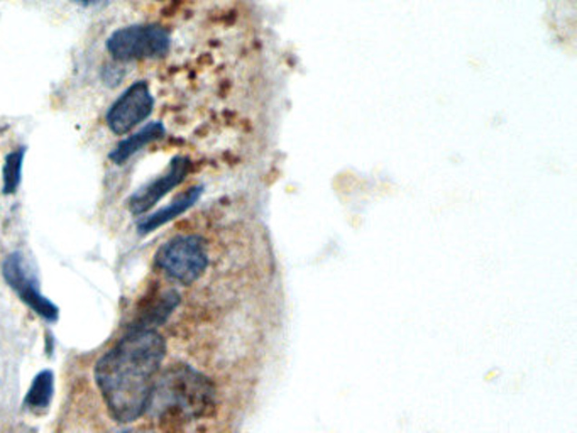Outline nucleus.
Listing matches in <instances>:
<instances>
[{
  "label": "nucleus",
  "mask_w": 577,
  "mask_h": 433,
  "mask_svg": "<svg viewBox=\"0 0 577 433\" xmlns=\"http://www.w3.org/2000/svg\"><path fill=\"white\" fill-rule=\"evenodd\" d=\"M171 36L160 24H134L113 31L107 39V50L117 62L158 58L170 52Z\"/></svg>",
  "instance_id": "nucleus-4"
},
{
  "label": "nucleus",
  "mask_w": 577,
  "mask_h": 433,
  "mask_svg": "<svg viewBox=\"0 0 577 433\" xmlns=\"http://www.w3.org/2000/svg\"><path fill=\"white\" fill-rule=\"evenodd\" d=\"M166 344L156 331H129L95 366V382L119 423L148 411L151 391L163 362Z\"/></svg>",
  "instance_id": "nucleus-1"
},
{
  "label": "nucleus",
  "mask_w": 577,
  "mask_h": 433,
  "mask_svg": "<svg viewBox=\"0 0 577 433\" xmlns=\"http://www.w3.org/2000/svg\"><path fill=\"white\" fill-rule=\"evenodd\" d=\"M154 97L148 82H136L111 105L107 112V126L113 134L126 136L150 117Z\"/></svg>",
  "instance_id": "nucleus-6"
},
{
  "label": "nucleus",
  "mask_w": 577,
  "mask_h": 433,
  "mask_svg": "<svg viewBox=\"0 0 577 433\" xmlns=\"http://www.w3.org/2000/svg\"><path fill=\"white\" fill-rule=\"evenodd\" d=\"M53 395H54V374L50 370H41L25 393L24 407L29 411L41 415L50 408Z\"/></svg>",
  "instance_id": "nucleus-11"
},
{
  "label": "nucleus",
  "mask_w": 577,
  "mask_h": 433,
  "mask_svg": "<svg viewBox=\"0 0 577 433\" xmlns=\"http://www.w3.org/2000/svg\"><path fill=\"white\" fill-rule=\"evenodd\" d=\"M214 408L212 381L191 366L175 364L154 381L148 411L163 423H178L209 417Z\"/></svg>",
  "instance_id": "nucleus-2"
},
{
  "label": "nucleus",
  "mask_w": 577,
  "mask_h": 433,
  "mask_svg": "<svg viewBox=\"0 0 577 433\" xmlns=\"http://www.w3.org/2000/svg\"><path fill=\"white\" fill-rule=\"evenodd\" d=\"M191 168V161L185 156H176L168 166V171L160 178L154 179L150 185L142 187L129 198V210L132 216H142L150 210L151 207L158 204L164 195L178 187L183 179L187 178Z\"/></svg>",
  "instance_id": "nucleus-7"
},
{
  "label": "nucleus",
  "mask_w": 577,
  "mask_h": 433,
  "mask_svg": "<svg viewBox=\"0 0 577 433\" xmlns=\"http://www.w3.org/2000/svg\"><path fill=\"white\" fill-rule=\"evenodd\" d=\"M2 274H4V280L7 281V284L13 288L17 296L33 312H36L41 319L51 322V323L58 320L60 308L48 300L44 294H41L38 281L27 268L24 255L21 253H11L7 255L2 263Z\"/></svg>",
  "instance_id": "nucleus-5"
},
{
  "label": "nucleus",
  "mask_w": 577,
  "mask_h": 433,
  "mask_svg": "<svg viewBox=\"0 0 577 433\" xmlns=\"http://www.w3.org/2000/svg\"><path fill=\"white\" fill-rule=\"evenodd\" d=\"M25 148L21 146L14 149L13 153L5 156L2 166V191L5 195H14L23 179V165H24Z\"/></svg>",
  "instance_id": "nucleus-12"
},
{
  "label": "nucleus",
  "mask_w": 577,
  "mask_h": 433,
  "mask_svg": "<svg viewBox=\"0 0 577 433\" xmlns=\"http://www.w3.org/2000/svg\"><path fill=\"white\" fill-rule=\"evenodd\" d=\"M200 195L201 187H193V188H190L185 193H181L166 208H161V210H158V212H154V214H151L148 216H141L138 220L139 232L141 234H151V232L160 229L161 226L171 222L176 216L185 214L189 208L197 204Z\"/></svg>",
  "instance_id": "nucleus-9"
},
{
  "label": "nucleus",
  "mask_w": 577,
  "mask_h": 433,
  "mask_svg": "<svg viewBox=\"0 0 577 433\" xmlns=\"http://www.w3.org/2000/svg\"><path fill=\"white\" fill-rule=\"evenodd\" d=\"M154 261L171 280L191 284L200 280L205 269L209 268L207 244L203 237L195 234L176 236L160 247Z\"/></svg>",
  "instance_id": "nucleus-3"
},
{
  "label": "nucleus",
  "mask_w": 577,
  "mask_h": 433,
  "mask_svg": "<svg viewBox=\"0 0 577 433\" xmlns=\"http://www.w3.org/2000/svg\"><path fill=\"white\" fill-rule=\"evenodd\" d=\"M178 305L180 294L176 293L175 290L151 294V298L142 302L129 331H152V327L163 325Z\"/></svg>",
  "instance_id": "nucleus-8"
},
{
  "label": "nucleus",
  "mask_w": 577,
  "mask_h": 433,
  "mask_svg": "<svg viewBox=\"0 0 577 433\" xmlns=\"http://www.w3.org/2000/svg\"><path fill=\"white\" fill-rule=\"evenodd\" d=\"M166 136V129L161 122H151L148 126L138 130L136 134L121 140L109 158L115 165H124L134 154L139 153L142 148H146L150 142L161 140Z\"/></svg>",
  "instance_id": "nucleus-10"
},
{
  "label": "nucleus",
  "mask_w": 577,
  "mask_h": 433,
  "mask_svg": "<svg viewBox=\"0 0 577 433\" xmlns=\"http://www.w3.org/2000/svg\"><path fill=\"white\" fill-rule=\"evenodd\" d=\"M72 2L80 4V5H92V4H97V2H101V0H72Z\"/></svg>",
  "instance_id": "nucleus-13"
},
{
  "label": "nucleus",
  "mask_w": 577,
  "mask_h": 433,
  "mask_svg": "<svg viewBox=\"0 0 577 433\" xmlns=\"http://www.w3.org/2000/svg\"><path fill=\"white\" fill-rule=\"evenodd\" d=\"M115 433H154L151 432V430H146V428H136V430H121V432Z\"/></svg>",
  "instance_id": "nucleus-14"
}]
</instances>
